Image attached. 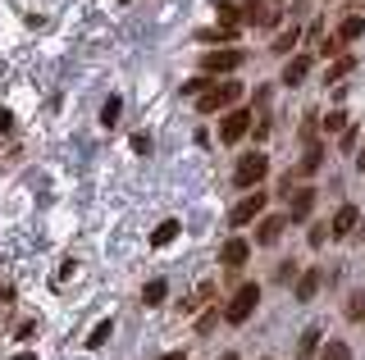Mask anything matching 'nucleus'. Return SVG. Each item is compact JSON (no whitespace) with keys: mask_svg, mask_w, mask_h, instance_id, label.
I'll return each mask as SVG.
<instances>
[{"mask_svg":"<svg viewBox=\"0 0 365 360\" xmlns=\"http://www.w3.org/2000/svg\"><path fill=\"white\" fill-rule=\"evenodd\" d=\"M237 96H242V83H237V78H224V83L215 78V83L197 96V110H201V115H220V110L237 105Z\"/></svg>","mask_w":365,"mask_h":360,"instance_id":"f257e3e1","label":"nucleus"},{"mask_svg":"<svg viewBox=\"0 0 365 360\" xmlns=\"http://www.w3.org/2000/svg\"><path fill=\"white\" fill-rule=\"evenodd\" d=\"M247 64V55L237 51V46H210L201 55V73H210V78H224V73H237Z\"/></svg>","mask_w":365,"mask_h":360,"instance_id":"f03ea898","label":"nucleus"},{"mask_svg":"<svg viewBox=\"0 0 365 360\" xmlns=\"http://www.w3.org/2000/svg\"><path fill=\"white\" fill-rule=\"evenodd\" d=\"M265 174H269V155L265 151H247L242 160H237V169H233V183L237 187H260Z\"/></svg>","mask_w":365,"mask_h":360,"instance_id":"7ed1b4c3","label":"nucleus"},{"mask_svg":"<svg viewBox=\"0 0 365 360\" xmlns=\"http://www.w3.org/2000/svg\"><path fill=\"white\" fill-rule=\"evenodd\" d=\"M256 301H260V287H237L233 292V301H228V306H224V319L228 324H247L251 319V310H256Z\"/></svg>","mask_w":365,"mask_h":360,"instance_id":"20e7f679","label":"nucleus"},{"mask_svg":"<svg viewBox=\"0 0 365 360\" xmlns=\"http://www.w3.org/2000/svg\"><path fill=\"white\" fill-rule=\"evenodd\" d=\"M265 206H269V196H265V192H251V196H242L233 210H228V223H233V228H242V223H251V219L265 215Z\"/></svg>","mask_w":365,"mask_h":360,"instance_id":"39448f33","label":"nucleus"},{"mask_svg":"<svg viewBox=\"0 0 365 360\" xmlns=\"http://www.w3.org/2000/svg\"><path fill=\"white\" fill-rule=\"evenodd\" d=\"M319 164H324V151H319V146H311V151H306L302 160L288 169V178H283V183H288V187H292V183H302V178H311ZM288 187H283V196H288Z\"/></svg>","mask_w":365,"mask_h":360,"instance_id":"423d86ee","label":"nucleus"},{"mask_svg":"<svg viewBox=\"0 0 365 360\" xmlns=\"http://www.w3.org/2000/svg\"><path fill=\"white\" fill-rule=\"evenodd\" d=\"M247 128H251V115L233 110V115H224V123H220V142H224V146H237V142L247 137Z\"/></svg>","mask_w":365,"mask_h":360,"instance_id":"0eeeda50","label":"nucleus"},{"mask_svg":"<svg viewBox=\"0 0 365 360\" xmlns=\"http://www.w3.org/2000/svg\"><path fill=\"white\" fill-rule=\"evenodd\" d=\"M356 223H361V210L356 206H342L338 215H334V223H329V238H351Z\"/></svg>","mask_w":365,"mask_h":360,"instance_id":"6e6552de","label":"nucleus"},{"mask_svg":"<svg viewBox=\"0 0 365 360\" xmlns=\"http://www.w3.org/2000/svg\"><path fill=\"white\" fill-rule=\"evenodd\" d=\"M306 73H311V55H292V60L283 64V87H302Z\"/></svg>","mask_w":365,"mask_h":360,"instance_id":"1a4fd4ad","label":"nucleus"},{"mask_svg":"<svg viewBox=\"0 0 365 360\" xmlns=\"http://www.w3.org/2000/svg\"><path fill=\"white\" fill-rule=\"evenodd\" d=\"M283 223L288 219H279V215H260V228H256V246H274L283 238Z\"/></svg>","mask_w":365,"mask_h":360,"instance_id":"9d476101","label":"nucleus"},{"mask_svg":"<svg viewBox=\"0 0 365 360\" xmlns=\"http://www.w3.org/2000/svg\"><path fill=\"white\" fill-rule=\"evenodd\" d=\"M247 255H251V242H242V238H233V242H224L220 260H224L228 269H242V265H247Z\"/></svg>","mask_w":365,"mask_h":360,"instance_id":"9b49d317","label":"nucleus"},{"mask_svg":"<svg viewBox=\"0 0 365 360\" xmlns=\"http://www.w3.org/2000/svg\"><path fill=\"white\" fill-rule=\"evenodd\" d=\"M319 283H324V274H319V269H306V274H297V292H292V297L297 301H315Z\"/></svg>","mask_w":365,"mask_h":360,"instance_id":"f8f14e48","label":"nucleus"},{"mask_svg":"<svg viewBox=\"0 0 365 360\" xmlns=\"http://www.w3.org/2000/svg\"><path fill=\"white\" fill-rule=\"evenodd\" d=\"M292 201V219H306L315 210V187H297V192H288Z\"/></svg>","mask_w":365,"mask_h":360,"instance_id":"ddd939ff","label":"nucleus"},{"mask_svg":"<svg viewBox=\"0 0 365 360\" xmlns=\"http://www.w3.org/2000/svg\"><path fill=\"white\" fill-rule=\"evenodd\" d=\"M334 37L342 41V46H347V41H361V37H365V18H361V14H351V18H342V23H338V32H334Z\"/></svg>","mask_w":365,"mask_h":360,"instance_id":"4468645a","label":"nucleus"},{"mask_svg":"<svg viewBox=\"0 0 365 360\" xmlns=\"http://www.w3.org/2000/svg\"><path fill=\"white\" fill-rule=\"evenodd\" d=\"M351 69H356V55H334V64H329L324 83H338V78H347Z\"/></svg>","mask_w":365,"mask_h":360,"instance_id":"2eb2a0df","label":"nucleus"},{"mask_svg":"<svg viewBox=\"0 0 365 360\" xmlns=\"http://www.w3.org/2000/svg\"><path fill=\"white\" fill-rule=\"evenodd\" d=\"M319 333H324V329H315V324L302 333V342H297V356H302V360H311V356L319 351Z\"/></svg>","mask_w":365,"mask_h":360,"instance_id":"dca6fc26","label":"nucleus"},{"mask_svg":"<svg viewBox=\"0 0 365 360\" xmlns=\"http://www.w3.org/2000/svg\"><path fill=\"white\" fill-rule=\"evenodd\" d=\"M197 41H205V46H228V41H237L233 28H210V32H197Z\"/></svg>","mask_w":365,"mask_h":360,"instance_id":"f3484780","label":"nucleus"},{"mask_svg":"<svg viewBox=\"0 0 365 360\" xmlns=\"http://www.w3.org/2000/svg\"><path fill=\"white\" fill-rule=\"evenodd\" d=\"M178 228H182V223H178V219H165V223H160V228L151 233V246H169V242H174V238H178Z\"/></svg>","mask_w":365,"mask_h":360,"instance_id":"a211bd4d","label":"nucleus"},{"mask_svg":"<svg viewBox=\"0 0 365 360\" xmlns=\"http://www.w3.org/2000/svg\"><path fill=\"white\" fill-rule=\"evenodd\" d=\"M319 360H351L347 342H319Z\"/></svg>","mask_w":365,"mask_h":360,"instance_id":"6ab92c4d","label":"nucleus"},{"mask_svg":"<svg viewBox=\"0 0 365 360\" xmlns=\"http://www.w3.org/2000/svg\"><path fill=\"white\" fill-rule=\"evenodd\" d=\"M165 292H169L165 278H151V283L142 287V301H146V306H160V301H165Z\"/></svg>","mask_w":365,"mask_h":360,"instance_id":"aec40b11","label":"nucleus"},{"mask_svg":"<svg viewBox=\"0 0 365 360\" xmlns=\"http://www.w3.org/2000/svg\"><path fill=\"white\" fill-rule=\"evenodd\" d=\"M110 333H114V319H101L96 329L87 333V346H91V351H96V346H106V337H110Z\"/></svg>","mask_w":365,"mask_h":360,"instance_id":"412c9836","label":"nucleus"},{"mask_svg":"<svg viewBox=\"0 0 365 360\" xmlns=\"http://www.w3.org/2000/svg\"><path fill=\"white\" fill-rule=\"evenodd\" d=\"M119 110H123V100H119V96H110L106 105H101V123H106V128H114V123H119Z\"/></svg>","mask_w":365,"mask_h":360,"instance_id":"4be33fe9","label":"nucleus"},{"mask_svg":"<svg viewBox=\"0 0 365 360\" xmlns=\"http://www.w3.org/2000/svg\"><path fill=\"white\" fill-rule=\"evenodd\" d=\"M347 319H351V324L365 319V292H351V297H347Z\"/></svg>","mask_w":365,"mask_h":360,"instance_id":"5701e85b","label":"nucleus"},{"mask_svg":"<svg viewBox=\"0 0 365 360\" xmlns=\"http://www.w3.org/2000/svg\"><path fill=\"white\" fill-rule=\"evenodd\" d=\"M210 83H215L210 73H201V78H187V83H182V96H201V92H205Z\"/></svg>","mask_w":365,"mask_h":360,"instance_id":"b1692460","label":"nucleus"},{"mask_svg":"<svg viewBox=\"0 0 365 360\" xmlns=\"http://www.w3.org/2000/svg\"><path fill=\"white\" fill-rule=\"evenodd\" d=\"M215 9H220V23L224 28H237V23H242V9H237V5H215Z\"/></svg>","mask_w":365,"mask_h":360,"instance_id":"393cba45","label":"nucleus"},{"mask_svg":"<svg viewBox=\"0 0 365 360\" xmlns=\"http://www.w3.org/2000/svg\"><path fill=\"white\" fill-rule=\"evenodd\" d=\"M297 37H302V32H297V28H288V32H279V37H274V51H279V55H288Z\"/></svg>","mask_w":365,"mask_h":360,"instance_id":"a878e982","label":"nucleus"},{"mask_svg":"<svg viewBox=\"0 0 365 360\" xmlns=\"http://www.w3.org/2000/svg\"><path fill=\"white\" fill-rule=\"evenodd\" d=\"M347 128V115H342V110H329L324 115V132H342Z\"/></svg>","mask_w":365,"mask_h":360,"instance_id":"bb28decb","label":"nucleus"},{"mask_svg":"<svg viewBox=\"0 0 365 360\" xmlns=\"http://www.w3.org/2000/svg\"><path fill=\"white\" fill-rule=\"evenodd\" d=\"M133 151L146 155V151H151V137H146V132H133Z\"/></svg>","mask_w":365,"mask_h":360,"instance_id":"cd10ccee","label":"nucleus"},{"mask_svg":"<svg viewBox=\"0 0 365 360\" xmlns=\"http://www.w3.org/2000/svg\"><path fill=\"white\" fill-rule=\"evenodd\" d=\"M319 55H342V41H338V37H329V41H319Z\"/></svg>","mask_w":365,"mask_h":360,"instance_id":"c85d7f7f","label":"nucleus"},{"mask_svg":"<svg viewBox=\"0 0 365 360\" xmlns=\"http://www.w3.org/2000/svg\"><path fill=\"white\" fill-rule=\"evenodd\" d=\"M329 242V228H324V223H315V228H311V246H324Z\"/></svg>","mask_w":365,"mask_h":360,"instance_id":"c756f323","label":"nucleus"},{"mask_svg":"<svg viewBox=\"0 0 365 360\" xmlns=\"http://www.w3.org/2000/svg\"><path fill=\"white\" fill-rule=\"evenodd\" d=\"M32 333H37V324H32V319H23V324H19V333H14V337H23V342H28V337H32Z\"/></svg>","mask_w":365,"mask_h":360,"instance_id":"7c9ffc66","label":"nucleus"},{"mask_svg":"<svg viewBox=\"0 0 365 360\" xmlns=\"http://www.w3.org/2000/svg\"><path fill=\"white\" fill-rule=\"evenodd\" d=\"M9 128H14V115H9V110H0V137H5Z\"/></svg>","mask_w":365,"mask_h":360,"instance_id":"2f4dec72","label":"nucleus"},{"mask_svg":"<svg viewBox=\"0 0 365 360\" xmlns=\"http://www.w3.org/2000/svg\"><path fill=\"white\" fill-rule=\"evenodd\" d=\"M160 360H187V351H165Z\"/></svg>","mask_w":365,"mask_h":360,"instance_id":"473e14b6","label":"nucleus"},{"mask_svg":"<svg viewBox=\"0 0 365 360\" xmlns=\"http://www.w3.org/2000/svg\"><path fill=\"white\" fill-rule=\"evenodd\" d=\"M14 360H37V356H32V351H23V356H14Z\"/></svg>","mask_w":365,"mask_h":360,"instance_id":"72a5a7b5","label":"nucleus"},{"mask_svg":"<svg viewBox=\"0 0 365 360\" xmlns=\"http://www.w3.org/2000/svg\"><path fill=\"white\" fill-rule=\"evenodd\" d=\"M356 164H361V174H365V151H361V155H356Z\"/></svg>","mask_w":365,"mask_h":360,"instance_id":"f704fd0d","label":"nucleus"},{"mask_svg":"<svg viewBox=\"0 0 365 360\" xmlns=\"http://www.w3.org/2000/svg\"><path fill=\"white\" fill-rule=\"evenodd\" d=\"M224 360H237V356H233V351H228V356H224Z\"/></svg>","mask_w":365,"mask_h":360,"instance_id":"c9c22d12","label":"nucleus"}]
</instances>
